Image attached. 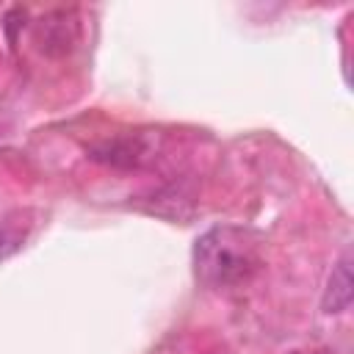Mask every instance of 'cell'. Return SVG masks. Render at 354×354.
Segmentation results:
<instances>
[{
  "label": "cell",
  "instance_id": "4",
  "mask_svg": "<svg viewBox=\"0 0 354 354\" xmlns=\"http://www.w3.org/2000/svg\"><path fill=\"white\" fill-rule=\"evenodd\" d=\"M351 304V252L346 249L340 254V260L335 263L329 279H326V290L321 299V310L326 315H337L343 310H348Z\"/></svg>",
  "mask_w": 354,
  "mask_h": 354
},
{
  "label": "cell",
  "instance_id": "3",
  "mask_svg": "<svg viewBox=\"0 0 354 354\" xmlns=\"http://www.w3.org/2000/svg\"><path fill=\"white\" fill-rule=\"evenodd\" d=\"M77 19L75 11H50L33 25V41L44 55H66L77 41Z\"/></svg>",
  "mask_w": 354,
  "mask_h": 354
},
{
  "label": "cell",
  "instance_id": "1",
  "mask_svg": "<svg viewBox=\"0 0 354 354\" xmlns=\"http://www.w3.org/2000/svg\"><path fill=\"white\" fill-rule=\"evenodd\" d=\"M260 243L241 227H216L194 246V271L205 288L235 290L260 271Z\"/></svg>",
  "mask_w": 354,
  "mask_h": 354
},
{
  "label": "cell",
  "instance_id": "5",
  "mask_svg": "<svg viewBox=\"0 0 354 354\" xmlns=\"http://www.w3.org/2000/svg\"><path fill=\"white\" fill-rule=\"evenodd\" d=\"M290 354H307V351H290ZM310 354H329V351H310Z\"/></svg>",
  "mask_w": 354,
  "mask_h": 354
},
{
  "label": "cell",
  "instance_id": "2",
  "mask_svg": "<svg viewBox=\"0 0 354 354\" xmlns=\"http://www.w3.org/2000/svg\"><path fill=\"white\" fill-rule=\"evenodd\" d=\"M158 144H160L158 133L138 130V133H122V136L97 141L86 152L91 160L113 166V169H141L155 158Z\"/></svg>",
  "mask_w": 354,
  "mask_h": 354
}]
</instances>
